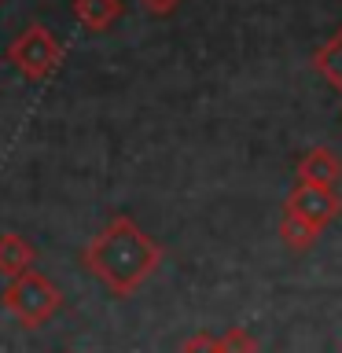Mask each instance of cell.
<instances>
[{"label":"cell","mask_w":342,"mask_h":353,"mask_svg":"<svg viewBox=\"0 0 342 353\" xmlns=\"http://www.w3.org/2000/svg\"><path fill=\"white\" fill-rule=\"evenodd\" d=\"M81 261L107 291L125 298L154 276V269L162 265V247L132 217L118 214L92 236Z\"/></svg>","instance_id":"1"},{"label":"cell","mask_w":342,"mask_h":353,"mask_svg":"<svg viewBox=\"0 0 342 353\" xmlns=\"http://www.w3.org/2000/svg\"><path fill=\"white\" fill-rule=\"evenodd\" d=\"M0 302H4V309L19 320V324L41 327V324H48V320L59 313L63 294H59V287H55L48 276L33 269L26 276H19V280H8Z\"/></svg>","instance_id":"2"},{"label":"cell","mask_w":342,"mask_h":353,"mask_svg":"<svg viewBox=\"0 0 342 353\" xmlns=\"http://www.w3.org/2000/svg\"><path fill=\"white\" fill-rule=\"evenodd\" d=\"M8 63L15 66L22 77H30V81H44L55 66L63 59V44L52 37L48 26H41V22H33L19 33L15 41L8 44Z\"/></svg>","instance_id":"3"},{"label":"cell","mask_w":342,"mask_h":353,"mask_svg":"<svg viewBox=\"0 0 342 353\" xmlns=\"http://www.w3.org/2000/svg\"><path fill=\"white\" fill-rule=\"evenodd\" d=\"M283 214H294L302 217L305 225H313L324 232L331 221L342 214V195L335 188H320V184H294L291 195L283 203Z\"/></svg>","instance_id":"4"},{"label":"cell","mask_w":342,"mask_h":353,"mask_svg":"<svg viewBox=\"0 0 342 353\" xmlns=\"http://www.w3.org/2000/svg\"><path fill=\"white\" fill-rule=\"evenodd\" d=\"M342 159L331 148H313L298 159V184H320V188H339Z\"/></svg>","instance_id":"5"},{"label":"cell","mask_w":342,"mask_h":353,"mask_svg":"<svg viewBox=\"0 0 342 353\" xmlns=\"http://www.w3.org/2000/svg\"><path fill=\"white\" fill-rule=\"evenodd\" d=\"M33 261H37V250L26 236H19V232L0 236V276L4 280H19V276L33 272Z\"/></svg>","instance_id":"6"},{"label":"cell","mask_w":342,"mask_h":353,"mask_svg":"<svg viewBox=\"0 0 342 353\" xmlns=\"http://www.w3.org/2000/svg\"><path fill=\"white\" fill-rule=\"evenodd\" d=\"M74 19L85 30L103 33L121 19V0H74Z\"/></svg>","instance_id":"7"},{"label":"cell","mask_w":342,"mask_h":353,"mask_svg":"<svg viewBox=\"0 0 342 353\" xmlns=\"http://www.w3.org/2000/svg\"><path fill=\"white\" fill-rule=\"evenodd\" d=\"M313 70L324 77L331 88H339V92H342V26L313 52Z\"/></svg>","instance_id":"8"},{"label":"cell","mask_w":342,"mask_h":353,"mask_svg":"<svg viewBox=\"0 0 342 353\" xmlns=\"http://www.w3.org/2000/svg\"><path fill=\"white\" fill-rule=\"evenodd\" d=\"M280 239L287 243L291 250H309L313 243L320 239V228H313V225H305L302 217H294V214H283L280 217Z\"/></svg>","instance_id":"9"},{"label":"cell","mask_w":342,"mask_h":353,"mask_svg":"<svg viewBox=\"0 0 342 353\" xmlns=\"http://www.w3.org/2000/svg\"><path fill=\"white\" fill-rule=\"evenodd\" d=\"M217 346H221V353H258V339L247 327H228L217 339Z\"/></svg>","instance_id":"10"},{"label":"cell","mask_w":342,"mask_h":353,"mask_svg":"<svg viewBox=\"0 0 342 353\" xmlns=\"http://www.w3.org/2000/svg\"><path fill=\"white\" fill-rule=\"evenodd\" d=\"M181 353H221V346H217V335H210V331H195L192 339H184Z\"/></svg>","instance_id":"11"},{"label":"cell","mask_w":342,"mask_h":353,"mask_svg":"<svg viewBox=\"0 0 342 353\" xmlns=\"http://www.w3.org/2000/svg\"><path fill=\"white\" fill-rule=\"evenodd\" d=\"M143 8L151 11V15H170V11L181 8V0H140Z\"/></svg>","instance_id":"12"}]
</instances>
